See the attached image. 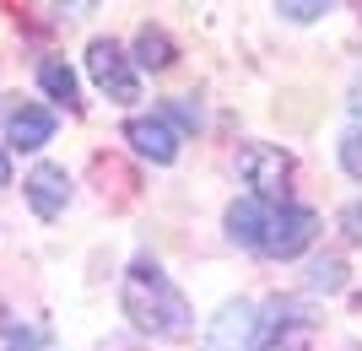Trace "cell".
Segmentation results:
<instances>
[{
	"instance_id": "8",
	"label": "cell",
	"mask_w": 362,
	"mask_h": 351,
	"mask_svg": "<svg viewBox=\"0 0 362 351\" xmlns=\"http://www.w3.org/2000/svg\"><path fill=\"white\" fill-rule=\"evenodd\" d=\"M249 330H255V308H249V303H227L222 319H216V330H211V351L243 346V340H249Z\"/></svg>"
},
{
	"instance_id": "12",
	"label": "cell",
	"mask_w": 362,
	"mask_h": 351,
	"mask_svg": "<svg viewBox=\"0 0 362 351\" xmlns=\"http://www.w3.org/2000/svg\"><path fill=\"white\" fill-rule=\"evenodd\" d=\"M11 351H60V346L44 330H11Z\"/></svg>"
},
{
	"instance_id": "15",
	"label": "cell",
	"mask_w": 362,
	"mask_h": 351,
	"mask_svg": "<svg viewBox=\"0 0 362 351\" xmlns=\"http://www.w3.org/2000/svg\"><path fill=\"white\" fill-rule=\"evenodd\" d=\"M276 16H292V22H314V16H325V6H276Z\"/></svg>"
},
{
	"instance_id": "5",
	"label": "cell",
	"mask_w": 362,
	"mask_h": 351,
	"mask_svg": "<svg viewBox=\"0 0 362 351\" xmlns=\"http://www.w3.org/2000/svg\"><path fill=\"white\" fill-rule=\"evenodd\" d=\"M65 200H71V179H65V168H54V162H38L28 179V206L44 222H54V216L65 211Z\"/></svg>"
},
{
	"instance_id": "18",
	"label": "cell",
	"mask_w": 362,
	"mask_h": 351,
	"mask_svg": "<svg viewBox=\"0 0 362 351\" xmlns=\"http://www.w3.org/2000/svg\"><path fill=\"white\" fill-rule=\"evenodd\" d=\"M351 114H357V119H362V87L351 92Z\"/></svg>"
},
{
	"instance_id": "13",
	"label": "cell",
	"mask_w": 362,
	"mask_h": 351,
	"mask_svg": "<svg viewBox=\"0 0 362 351\" xmlns=\"http://www.w3.org/2000/svg\"><path fill=\"white\" fill-rule=\"evenodd\" d=\"M341 162H346L351 179H362V130H351V136L341 141Z\"/></svg>"
},
{
	"instance_id": "2",
	"label": "cell",
	"mask_w": 362,
	"mask_h": 351,
	"mask_svg": "<svg viewBox=\"0 0 362 351\" xmlns=\"http://www.w3.org/2000/svg\"><path fill=\"white\" fill-rule=\"evenodd\" d=\"M314 227H319L314 211H303V206H271V211H265V227H259L255 254L292 260V254H303V249L314 244Z\"/></svg>"
},
{
	"instance_id": "16",
	"label": "cell",
	"mask_w": 362,
	"mask_h": 351,
	"mask_svg": "<svg viewBox=\"0 0 362 351\" xmlns=\"http://www.w3.org/2000/svg\"><path fill=\"white\" fill-rule=\"evenodd\" d=\"M255 351H303V346H298V340H259Z\"/></svg>"
},
{
	"instance_id": "6",
	"label": "cell",
	"mask_w": 362,
	"mask_h": 351,
	"mask_svg": "<svg viewBox=\"0 0 362 351\" xmlns=\"http://www.w3.org/2000/svg\"><path fill=\"white\" fill-rule=\"evenodd\" d=\"M124 141H130L141 157H151V162H173V157H179V136L168 130L163 114H151V119L141 114V119H130V124H124Z\"/></svg>"
},
{
	"instance_id": "4",
	"label": "cell",
	"mask_w": 362,
	"mask_h": 351,
	"mask_svg": "<svg viewBox=\"0 0 362 351\" xmlns=\"http://www.w3.org/2000/svg\"><path fill=\"white\" fill-rule=\"evenodd\" d=\"M238 173H243V184L255 189V200L276 206V195H281L287 179H292V157L281 152V146H249V152L238 157Z\"/></svg>"
},
{
	"instance_id": "11",
	"label": "cell",
	"mask_w": 362,
	"mask_h": 351,
	"mask_svg": "<svg viewBox=\"0 0 362 351\" xmlns=\"http://www.w3.org/2000/svg\"><path fill=\"white\" fill-rule=\"evenodd\" d=\"M341 281H346V265L341 260H319L314 265V292H341Z\"/></svg>"
},
{
	"instance_id": "7",
	"label": "cell",
	"mask_w": 362,
	"mask_h": 351,
	"mask_svg": "<svg viewBox=\"0 0 362 351\" xmlns=\"http://www.w3.org/2000/svg\"><path fill=\"white\" fill-rule=\"evenodd\" d=\"M6 136H11V146H22V152H38V146L54 136V114H49V108H16Z\"/></svg>"
},
{
	"instance_id": "17",
	"label": "cell",
	"mask_w": 362,
	"mask_h": 351,
	"mask_svg": "<svg viewBox=\"0 0 362 351\" xmlns=\"http://www.w3.org/2000/svg\"><path fill=\"white\" fill-rule=\"evenodd\" d=\"M6 179H11V162H6V152H0V189H6Z\"/></svg>"
},
{
	"instance_id": "9",
	"label": "cell",
	"mask_w": 362,
	"mask_h": 351,
	"mask_svg": "<svg viewBox=\"0 0 362 351\" xmlns=\"http://www.w3.org/2000/svg\"><path fill=\"white\" fill-rule=\"evenodd\" d=\"M136 65L141 71H168V65H173V44H168L163 28H141L136 32Z\"/></svg>"
},
{
	"instance_id": "14",
	"label": "cell",
	"mask_w": 362,
	"mask_h": 351,
	"mask_svg": "<svg viewBox=\"0 0 362 351\" xmlns=\"http://www.w3.org/2000/svg\"><path fill=\"white\" fill-rule=\"evenodd\" d=\"M341 227H346L351 244H362V206H346V211H341Z\"/></svg>"
},
{
	"instance_id": "3",
	"label": "cell",
	"mask_w": 362,
	"mask_h": 351,
	"mask_svg": "<svg viewBox=\"0 0 362 351\" xmlns=\"http://www.w3.org/2000/svg\"><path fill=\"white\" fill-rule=\"evenodd\" d=\"M87 76L98 81V92H108L114 103H136V97H141V81H136V71H130V60L119 54L114 38H92V49H87Z\"/></svg>"
},
{
	"instance_id": "1",
	"label": "cell",
	"mask_w": 362,
	"mask_h": 351,
	"mask_svg": "<svg viewBox=\"0 0 362 351\" xmlns=\"http://www.w3.org/2000/svg\"><path fill=\"white\" fill-rule=\"evenodd\" d=\"M124 314H130L136 330H146V335H157V340H184L195 330V314L184 303V292L151 260H136L130 275H124Z\"/></svg>"
},
{
	"instance_id": "10",
	"label": "cell",
	"mask_w": 362,
	"mask_h": 351,
	"mask_svg": "<svg viewBox=\"0 0 362 351\" xmlns=\"http://www.w3.org/2000/svg\"><path fill=\"white\" fill-rule=\"evenodd\" d=\"M38 81H44V92L54 103H76V71L65 60H44L38 65Z\"/></svg>"
}]
</instances>
